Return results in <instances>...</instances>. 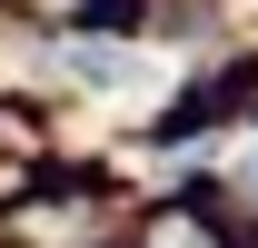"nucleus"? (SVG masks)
<instances>
[{
  "label": "nucleus",
  "mask_w": 258,
  "mask_h": 248,
  "mask_svg": "<svg viewBox=\"0 0 258 248\" xmlns=\"http://www.w3.org/2000/svg\"><path fill=\"white\" fill-rule=\"evenodd\" d=\"M60 70H70V80H90V90H139V60H129L119 40H70Z\"/></svg>",
  "instance_id": "f257e3e1"
},
{
  "label": "nucleus",
  "mask_w": 258,
  "mask_h": 248,
  "mask_svg": "<svg viewBox=\"0 0 258 248\" xmlns=\"http://www.w3.org/2000/svg\"><path fill=\"white\" fill-rule=\"evenodd\" d=\"M159 248H199V238H189V228H179V238H159Z\"/></svg>",
  "instance_id": "f03ea898"
}]
</instances>
